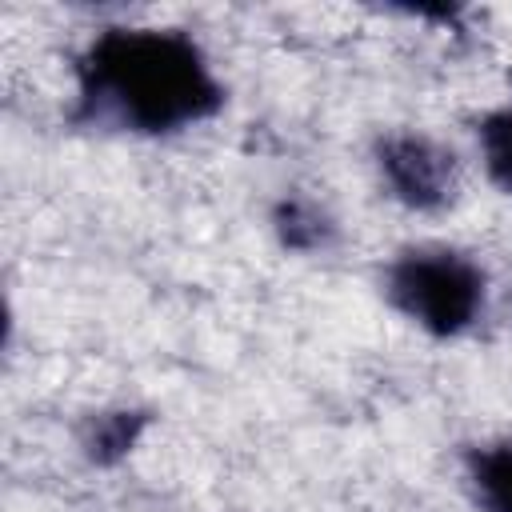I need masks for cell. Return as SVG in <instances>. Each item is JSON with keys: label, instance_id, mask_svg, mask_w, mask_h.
Returning a JSON list of instances; mask_svg holds the SVG:
<instances>
[{"label": "cell", "instance_id": "7a4b0ae2", "mask_svg": "<svg viewBox=\"0 0 512 512\" xmlns=\"http://www.w3.org/2000/svg\"><path fill=\"white\" fill-rule=\"evenodd\" d=\"M388 292L404 316L436 336H452L468 328L484 304L480 268L448 248H420L392 264Z\"/></svg>", "mask_w": 512, "mask_h": 512}, {"label": "cell", "instance_id": "8992f818", "mask_svg": "<svg viewBox=\"0 0 512 512\" xmlns=\"http://www.w3.org/2000/svg\"><path fill=\"white\" fill-rule=\"evenodd\" d=\"M136 428H140V416H128V412H116V416H100L96 420V432H92V456L96 460H112L120 456L132 440H136Z\"/></svg>", "mask_w": 512, "mask_h": 512}, {"label": "cell", "instance_id": "5b68a950", "mask_svg": "<svg viewBox=\"0 0 512 512\" xmlns=\"http://www.w3.org/2000/svg\"><path fill=\"white\" fill-rule=\"evenodd\" d=\"M480 148L492 180L512 192V112H492L480 124Z\"/></svg>", "mask_w": 512, "mask_h": 512}, {"label": "cell", "instance_id": "277c9868", "mask_svg": "<svg viewBox=\"0 0 512 512\" xmlns=\"http://www.w3.org/2000/svg\"><path fill=\"white\" fill-rule=\"evenodd\" d=\"M472 484L488 512H512V440L472 456Z\"/></svg>", "mask_w": 512, "mask_h": 512}, {"label": "cell", "instance_id": "3957f363", "mask_svg": "<svg viewBox=\"0 0 512 512\" xmlns=\"http://www.w3.org/2000/svg\"><path fill=\"white\" fill-rule=\"evenodd\" d=\"M380 172L388 188L412 208H436L452 188V156L436 140L416 132H396L380 140Z\"/></svg>", "mask_w": 512, "mask_h": 512}, {"label": "cell", "instance_id": "6da1fadb", "mask_svg": "<svg viewBox=\"0 0 512 512\" xmlns=\"http://www.w3.org/2000/svg\"><path fill=\"white\" fill-rule=\"evenodd\" d=\"M80 96L96 116L136 132H172L220 104L204 52L168 28H108L80 60Z\"/></svg>", "mask_w": 512, "mask_h": 512}]
</instances>
